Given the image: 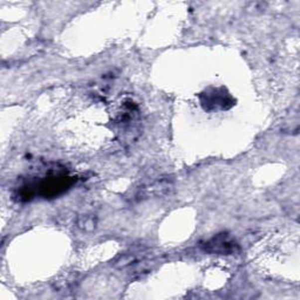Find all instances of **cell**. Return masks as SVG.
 I'll use <instances>...</instances> for the list:
<instances>
[{
    "label": "cell",
    "instance_id": "1",
    "mask_svg": "<svg viewBox=\"0 0 300 300\" xmlns=\"http://www.w3.org/2000/svg\"><path fill=\"white\" fill-rule=\"evenodd\" d=\"M208 248H211V251L216 252H230L232 251L235 245L229 239H226L224 236L212 239L211 242L208 243Z\"/></svg>",
    "mask_w": 300,
    "mask_h": 300
}]
</instances>
